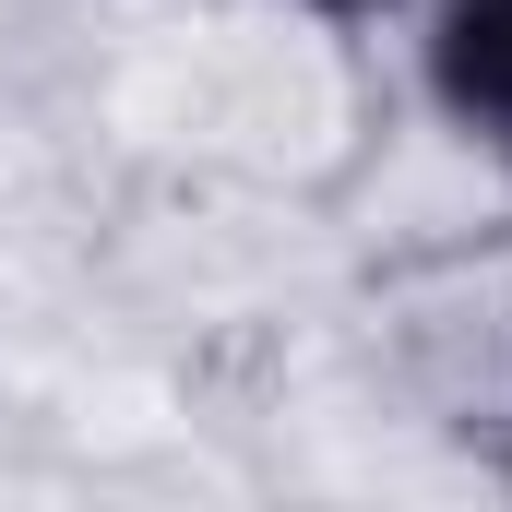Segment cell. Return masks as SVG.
Returning <instances> with one entry per match:
<instances>
[{
	"instance_id": "1",
	"label": "cell",
	"mask_w": 512,
	"mask_h": 512,
	"mask_svg": "<svg viewBox=\"0 0 512 512\" xmlns=\"http://www.w3.org/2000/svg\"><path fill=\"white\" fill-rule=\"evenodd\" d=\"M441 96L465 120H512V0H453L441 12Z\"/></svg>"
}]
</instances>
